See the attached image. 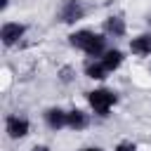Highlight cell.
Segmentation results:
<instances>
[{
	"mask_svg": "<svg viewBox=\"0 0 151 151\" xmlns=\"http://www.w3.org/2000/svg\"><path fill=\"white\" fill-rule=\"evenodd\" d=\"M31 151H50V149H47V146H42V144H40V146H33V149H31Z\"/></svg>",
	"mask_w": 151,
	"mask_h": 151,
	"instance_id": "cell-13",
	"label": "cell"
},
{
	"mask_svg": "<svg viewBox=\"0 0 151 151\" xmlns=\"http://www.w3.org/2000/svg\"><path fill=\"white\" fill-rule=\"evenodd\" d=\"M104 31H106L109 35H116V38H120V35L125 33V21H123L120 17H109V19L104 21Z\"/></svg>",
	"mask_w": 151,
	"mask_h": 151,
	"instance_id": "cell-9",
	"label": "cell"
},
{
	"mask_svg": "<svg viewBox=\"0 0 151 151\" xmlns=\"http://www.w3.org/2000/svg\"><path fill=\"white\" fill-rule=\"evenodd\" d=\"M71 45L78 47V50H83L90 57H101L106 52L104 38L97 35V33H92V31H76V33H71Z\"/></svg>",
	"mask_w": 151,
	"mask_h": 151,
	"instance_id": "cell-1",
	"label": "cell"
},
{
	"mask_svg": "<svg viewBox=\"0 0 151 151\" xmlns=\"http://www.w3.org/2000/svg\"><path fill=\"white\" fill-rule=\"evenodd\" d=\"M116 151H137V146H134L132 142H120V144L116 146Z\"/></svg>",
	"mask_w": 151,
	"mask_h": 151,
	"instance_id": "cell-12",
	"label": "cell"
},
{
	"mask_svg": "<svg viewBox=\"0 0 151 151\" xmlns=\"http://www.w3.org/2000/svg\"><path fill=\"white\" fill-rule=\"evenodd\" d=\"M66 125H68L71 130H83V127L87 125V118H85V113H83L80 109H73V111H68V116H66Z\"/></svg>",
	"mask_w": 151,
	"mask_h": 151,
	"instance_id": "cell-10",
	"label": "cell"
},
{
	"mask_svg": "<svg viewBox=\"0 0 151 151\" xmlns=\"http://www.w3.org/2000/svg\"><path fill=\"white\" fill-rule=\"evenodd\" d=\"M5 127H7V134L12 139H21L28 134V120L26 118H19V116H9L5 120Z\"/></svg>",
	"mask_w": 151,
	"mask_h": 151,
	"instance_id": "cell-4",
	"label": "cell"
},
{
	"mask_svg": "<svg viewBox=\"0 0 151 151\" xmlns=\"http://www.w3.org/2000/svg\"><path fill=\"white\" fill-rule=\"evenodd\" d=\"M130 50H132L134 54H139V57L151 54V35H137V38H132Z\"/></svg>",
	"mask_w": 151,
	"mask_h": 151,
	"instance_id": "cell-8",
	"label": "cell"
},
{
	"mask_svg": "<svg viewBox=\"0 0 151 151\" xmlns=\"http://www.w3.org/2000/svg\"><path fill=\"white\" fill-rule=\"evenodd\" d=\"M87 101H90V106L94 109V113H99V116H109V111H111V106L116 104V94L111 92V90H92V92H87Z\"/></svg>",
	"mask_w": 151,
	"mask_h": 151,
	"instance_id": "cell-2",
	"label": "cell"
},
{
	"mask_svg": "<svg viewBox=\"0 0 151 151\" xmlns=\"http://www.w3.org/2000/svg\"><path fill=\"white\" fill-rule=\"evenodd\" d=\"M101 64L106 66V71L111 73V71H116L120 64H123V52H118V50H106L104 54H101Z\"/></svg>",
	"mask_w": 151,
	"mask_h": 151,
	"instance_id": "cell-7",
	"label": "cell"
},
{
	"mask_svg": "<svg viewBox=\"0 0 151 151\" xmlns=\"http://www.w3.org/2000/svg\"><path fill=\"white\" fill-rule=\"evenodd\" d=\"M83 14H85V9H83V5H80L78 0H64V5H61V9H59V21L73 24V21L83 19Z\"/></svg>",
	"mask_w": 151,
	"mask_h": 151,
	"instance_id": "cell-3",
	"label": "cell"
},
{
	"mask_svg": "<svg viewBox=\"0 0 151 151\" xmlns=\"http://www.w3.org/2000/svg\"><path fill=\"white\" fill-rule=\"evenodd\" d=\"M80 151H104V149H99V146H87V149H80Z\"/></svg>",
	"mask_w": 151,
	"mask_h": 151,
	"instance_id": "cell-14",
	"label": "cell"
},
{
	"mask_svg": "<svg viewBox=\"0 0 151 151\" xmlns=\"http://www.w3.org/2000/svg\"><path fill=\"white\" fill-rule=\"evenodd\" d=\"M66 116H68V111H61V109H47L45 111V120H47V125L52 130L64 127L66 125Z\"/></svg>",
	"mask_w": 151,
	"mask_h": 151,
	"instance_id": "cell-6",
	"label": "cell"
},
{
	"mask_svg": "<svg viewBox=\"0 0 151 151\" xmlns=\"http://www.w3.org/2000/svg\"><path fill=\"white\" fill-rule=\"evenodd\" d=\"M26 33V26L24 24H5L2 26V31H0V38H2V45H14V42H19V38Z\"/></svg>",
	"mask_w": 151,
	"mask_h": 151,
	"instance_id": "cell-5",
	"label": "cell"
},
{
	"mask_svg": "<svg viewBox=\"0 0 151 151\" xmlns=\"http://www.w3.org/2000/svg\"><path fill=\"white\" fill-rule=\"evenodd\" d=\"M106 66L101 64V61H87L85 64V76L87 78H94V80H101V78H106Z\"/></svg>",
	"mask_w": 151,
	"mask_h": 151,
	"instance_id": "cell-11",
	"label": "cell"
}]
</instances>
